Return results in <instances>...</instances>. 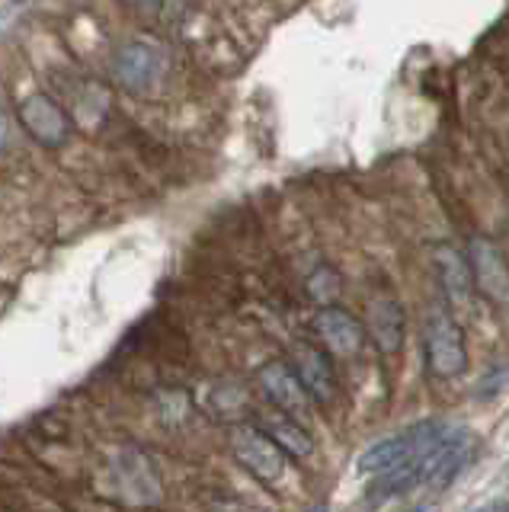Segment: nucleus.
<instances>
[{"mask_svg": "<svg viewBox=\"0 0 509 512\" xmlns=\"http://www.w3.org/2000/svg\"><path fill=\"white\" fill-rule=\"evenodd\" d=\"M506 512H509V509H506Z\"/></svg>", "mask_w": 509, "mask_h": 512, "instance_id": "aec40b11", "label": "nucleus"}, {"mask_svg": "<svg viewBox=\"0 0 509 512\" xmlns=\"http://www.w3.org/2000/svg\"><path fill=\"white\" fill-rule=\"evenodd\" d=\"M13 4H29V0H13Z\"/></svg>", "mask_w": 509, "mask_h": 512, "instance_id": "6ab92c4d", "label": "nucleus"}, {"mask_svg": "<svg viewBox=\"0 0 509 512\" xmlns=\"http://www.w3.org/2000/svg\"><path fill=\"white\" fill-rule=\"evenodd\" d=\"M365 336H372V343L385 356H397L404 349L407 336V317L401 301L388 292H378L369 298V311H365Z\"/></svg>", "mask_w": 509, "mask_h": 512, "instance_id": "f8f14e48", "label": "nucleus"}, {"mask_svg": "<svg viewBox=\"0 0 509 512\" xmlns=\"http://www.w3.org/2000/svg\"><path fill=\"white\" fill-rule=\"evenodd\" d=\"M410 512H429V506H426V503H423V506H413Z\"/></svg>", "mask_w": 509, "mask_h": 512, "instance_id": "a211bd4d", "label": "nucleus"}, {"mask_svg": "<svg viewBox=\"0 0 509 512\" xmlns=\"http://www.w3.org/2000/svg\"><path fill=\"white\" fill-rule=\"evenodd\" d=\"M17 119L23 132L42 148H61L71 135L68 112L61 109L49 93H29L17 103Z\"/></svg>", "mask_w": 509, "mask_h": 512, "instance_id": "6e6552de", "label": "nucleus"}, {"mask_svg": "<svg viewBox=\"0 0 509 512\" xmlns=\"http://www.w3.org/2000/svg\"><path fill=\"white\" fill-rule=\"evenodd\" d=\"M314 333L330 356L340 359L359 356L365 346V324L337 304H321V311L314 314Z\"/></svg>", "mask_w": 509, "mask_h": 512, "instance_id": "1a4fd4ad", "label": "nucleus"}, {"mask_svg": "<svg viewBox=\"0 0 509 512\" xmlns=\"http://www.w3.org/2000/svg\"><path fill=\"white\" fill-rule=\"evenodd\" d=\"M308 292L317 304H333L340 295V272L333 266H317L314 276L308 279Z\"/></svg>", "mask_w": 509, "mask_h": 512, "instance_id": "2eb2a0df", "label": "nucleus"}, {"mask_svg": "<svg viewBox=\"0 0 509 512\" xmlns=\"http://www.w3.org/2000/svg\"><path fill=\"white\" fill-rule=\"evenodd\" d=\"M295 375L301 381V388L308 391V397L314 404H333L337 397V375H333V362H330V352L324 346H314L308 340H301L292 346V362Z\"/></svg>", "mask_w": 509, "mask_h": 512, "instance_id": "9d476101", "label": "nucleus"}, {"mask_svg": "<svg viewBox=\"0 0 509 512\" xmlns=\"http://www.w3.org/2000/svg\"><path fill=\"white\" fill-rule=\"evenodd\" d=\"M106 487L113 490L119 503L135 506V509H148L164 500L161 477H157L151 458L145 452H138V448H122L113 458Z\"/></svg>", "mask_w": 509, "mask_h": 512, "instance_id": "7ed1b4c3", "label": "nucleus"}, {"mask_svg": "<svg viewBox=\"0 0 509 512\" xmlns=\"http://www.w3.org/2000/svg\"><path fill=\"white\" fill-rule=\"evenodd\" d=\"M468 269L474 292L487 298L493 308L509 311V260L487 237H474L468 244Z\"/></svg>", "mask_w": 509, "mask_h": 512, "instance_id": "423d86ee", "label": "nucleus"}, {"mask_svg": "<svg viewBox=\"0 0 509 512\" xmlns=\"http://www.w3.org/2000/svg\"><path fill=\"white\" fill-rule=\"evenodd\" d=\"M308 512H327V503H317L314 509H308Z\"/></svg>", "mask_w": 509, "mask_h": 512, "instance_id": "f3484780", "label": "nucleus"}, {"mask_svg": "<svg viewBox=\"0 0 509 512\" xmlns=\"http://www.w3.org/2000/svg\"><path fill=\"white\" fill-rule=\"evenodd\" d=\"M433 269H436V279H439L445 301H449L452 308H465L474 292L468 256L452 244H439V247H433Z\"/></svg>", "mask_w": 509, "mask_h": 512, "instance_id": "ddd939ff", "label": "nucleus"}, {"mask_svg": "<svg viewBox=\"0 0 509 512\" xmlns=\"http://www.w3.org/2000/svg\"><path fill=\"white\" fill-rule=\"evenodd\" d=\"M474 452H477V439L471 432H445L426 455H420L423 484L436 493L449 490L461 477V471L474 461Z\"/></svg>", "mask_w": 509, "mask_h": 512, "instance_id": "39448f33", "label": "nucleus"}, {"mask_svg": "<svg viewBox=\"0 0 509 512\" xmlns=\"http://www.w3.org/2000/svg\"><path fill=\"white\" fill-rule=\"evenodd\" d=\"M167 71V52L157 42L135 39L119 48L116 55V80L132 93H148L161 84Z\"/></svg>", "mask_w": 509, "mask_h": 512, "instance_id": "0eeeda50", "label": "nucleus"}, {"mask_svg": "<svg viewBox=\"0 0 509 512\" xmlns=\"http://www.w3.org/2000/svg\"><path fill=\"white\" fill-rule=\"evenodd\" d=\"M423 356L429 375L439 381H452L468 368V346H465V330L458 327V320L436 308L429 311L426 327H423Z\"/></svg>", "mask_w": 509, "mask_h": 512, "instance_id": "f257e3e1", "label": "nucleus"}, {"mask_svg": "<svg viewBox=\"0 0 509 512\" xmlns=\"http://www.w3.org/2000/svg\"><path fill=\"white\" fill-rule=\"evenodd\" d=\"M228 445L237 464L260 480V484H279L289 471V458H285L282 448L266 436L257 423H237L228 432Z\"/></svg>", "mask_w": 509, "mask_h": 512, "instance_id": "20e7f679", "label": "nucleus"}, {"mask_svg": "<svg viewBox=\"0 0 509 512\" xmlns=\"http://www.w3.org/2000/svg\"><path fill=\"white\" fill-rule=\"evenodd\" d=\"M257 381H260L263 394L269 397V404H273L276 410L295 416V420H301V423L308 420L311 397L305 388H301V381H298L295 368L289 362H282V359L266 362L257 372Z\"/></svg>", "mask_w": 509, "mask_h": 512, "instance_id": "9b49d317", "label": "nucleus"}, {"mask_svg": "<svg viewBox=\"0 0 509 512\" xmlns=\"http://www.w3.org/2000/svg\"><path fill=\"white\" fill-rule=\"evenodd\" d=\"M257 426L282 448L285 458L305 461V458L314 455V439H311V432L305 429V423L295 420V416L282 413V410H276V413H263L260 420H257Z\"/></svg>", "mask_w": 509, "mask_h": 512, "instance_id": "4468645a", "label": "nucleus"}, {"mask_svg": "<svg viewBox=\"0 0 509 512\" xmlns=\"http://www.w3.org/2000/svg\"><path fill=\"white\" fill-rule=\"evenodd\" d=\"M445 432H449V429H445L442 423H436V420L413 423V426H407L401 432H394V436L365 448V452L359 455V471L362 474H381L388 468H397V464H404V461L420 458L445 436Z\"/></svg>", "mask_w": 509, "mask_h": 512, "instance_id": "f03ea898", "label": "nucleus"}, {"mask_svg": "<svg viewBox=\"0 0 509 512\" xmlns=\"http://www.w3.org/2000/svg\"><path fill=\"white\" fill-rule=\"evenodd\" d=\"M129 7H135V10H145V13H154V10H161V4L164 0H125Z\"/></svg>", "mask_w": 509, "mask_h": 512, "instance_id": "dca6fc26", "label": "nucleus"}]
</instances>
